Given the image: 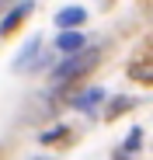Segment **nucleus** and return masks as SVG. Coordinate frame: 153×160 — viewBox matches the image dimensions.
<instances>
[{"mask_svg": "<svg viewBox=\"0 0 153 160\" xmlns=\"http://www.w3.org/2000/svg\"><path fill=\"white\" fill-rule=\"evenodd\" d=\"M66 136H70L66 129H52V132H45V136H42V143H49V139H66Z\"/></svg>", "mask_w": 153, "mask_h": 160, "instance_id": "obj_7", "label": "nucleus"}, {"mask_svg": "<svg viewBox=\"0 0 153 160\" xmlns=\"http://www.w3.org/2000/svg\"><path fill=\"white\" fill-rule=\"evenodd\" d=\"M28 14H32V4H21V7H14V11H11L4 21H0V35H11V32L17 28V24H21L24 18H28Z\"/></svg>", "mask_w": 153, "mask_h": 160, "instance_id": "obj_3", "label": "nucleus"}, {"mask_svg": "<svg viewBox=\"0 0 153 160\" xmlns=\"http://www.w3.org/2000/svg\"><path fill=\"white\" fill-rule=\"evenodd\" d=\"M139 136H143V132H139V129H132V132H129V139H125V146L136 150V146H139Z\"/></svg>", "mask_w": 153, "mask_h": 160, "instance_id": "obj_8", "label": "nucleus"}, {"mask_svg": "<svg viewBox=\"0 0 153 160\" xmlns=\"http://www.w3.org/2000/svg\"><path fill=\"white\" fill-rule=\"evenodd\" d=\"M80 45H84V35H80V32H76V35H73V32L59 35V49H63V52H73V49H80Z\"/></svg>", "mask_w": 153, "mask_h": 160, "instance_id": "obj_6", "label": "nucleus"}, {"mask_svg": "<svg viewBox=\"0 0 153 160\" xmlns=\"http://www.w3.org/2000/svg\"><path fill=\"white\" fill-rule=\"evenodd\" d=\"M97 56H101V49H87V52H80V56H73L70 63H63L59 70H56V77L59 80H80L84 73H91L94 66H97Z\"/></svg>", "mask_w": 153, "mask_h": 160, "instance_id": "obj_1", "label": "nucleus"}, {"mask_svg": "<svg viewBox=\"0 0 153 160\" xmlns=\"http://www.w3.org/2000/svg\"><path fill=\"white\" fill-rule=\"evenodd\" d=\"M129 108H132V98H111V104L105 108V115L108 118H118L122 112H129Z\"/></svg>", "mask_w": 153, "mask_h": 160, "instance_id": "obj_5", "label": "nucleus"}, {"mask_svg": "<svg viewBox=\"0 0 153 160\" xmlns=\"http://www.w3.org/2000/svg\"><path fill=\"white\" fill-rule=\"evenodd\" d=\"M129 80L132 84H143V87H153V56L129 63Z\"/></svg>", "mask_w": 153, "mask_h": 160, "instance_id": "obj_2", "label": "nucleus"}, {"mask_svg": "<svg viewBox=\"0 0 153 160\" xmlns=\"http://www.w3.org/2000/svg\"><path fill=\"white\" fill-rule=\"evenodd\" d=\"M87 14L80 11V7H70V11H63L59 18H56V24H59V28H70V24H80Z\"/></svg>", "mask_w": 153, "mask_h": 160, "instance_id": "obj_4", "label": "nucleus"}]
</instances>
